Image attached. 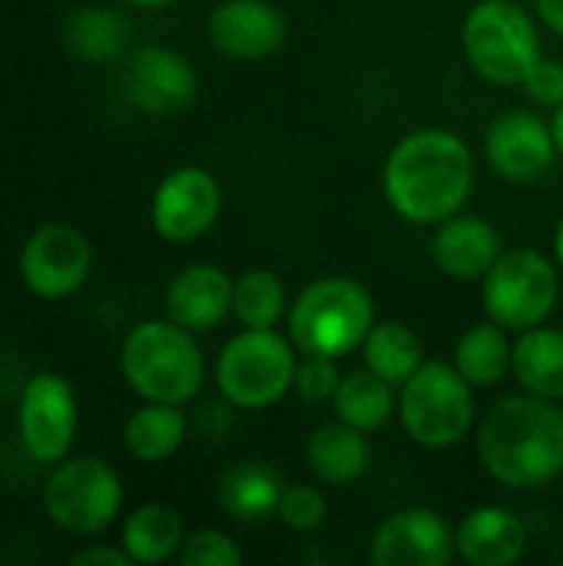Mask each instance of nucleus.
<instances>
[{
	"mask_svg": "<svg viewBox=\"0 0 563 566\" xmlns=\"http://www.w3.org/2000/svg\"><path fill=\"white\" fill-rule=\"evenodd\" d=\"M475 186V156L451 129H415L398 139L382 169L388 206L415 222L438 226L458 216Z\"/></svg>",
	"mask_w": 563,
	"mask_h": 566,
	"instance_id": "nucleus-1",
	"label": "nucleus"
},
{
	"mask_svg": "<svg viewBox=\"0 0 563 566\" xmlns=\"http://www.w3.org/2000/svg\"><path fill=\"white\" fill-rule=\"evenodd\" d=\"M484 471L514 491H538L563 474V408L538 395L494 401L478 424Z\"/></svg>",
	"mask_w": 563,
	"mask_h": 566,
	"instance_id": "nucleus-2",
	"label": "nucleus"
},
{
	"mask_svg": "<svg viewBox=\"0 0 563 566\" xmlns=\"http://www.w3.org/2000/svg\"><path fill=\"white\" fill-rule=\"evenodd\" d=\"M285 325L299 355L345 358L358 352L372 332L375 298L362 282L348 275H325L295 295Z\"/></svg>",
	"mask_w": 563,
	"mask_h": 566,
	"instance_id": "nucleus-3",
	"label": "nucleus"
},
{
	"mask_svg": "<svg viewBox=\"0 0 563 566\" xmlns=\"http://www.w3.org/2000/svg\"><path fill=\"white\" fill-rule=\"evenodd\" d=\"M119 368L126 385L143 401L159 405L192 401L206 378V361L192 332L173 318L136 325L123 342Z\"/></svg>",
	"mask_w": 563,
	"mask_h": 566,
	"instance_id": "nucleus-4",
	"label": "nucleus"
},
{
	"mask_svg": "<svg viewBox=\"0 0 563 566\" xmlns=\"http://www.w3.org/2000/svg\"><path fill=\"white\" fill-rule=\"evenodd\" d=\"M471 70L494 86H521L541 63V33L518 0H478L461 27Z\"/></svg>",
	"mask_w": 563,
	"mask_h": 566,
	"instance_id": "nucleus-5",
	"label": "nucleus"
},
{
	"mask_svg": "<svg viewBox=\"0 0 563 566\" xmlns=\"http://www.w3.org/2000/svg\"><path fill=\"white\" fill-rule=\"evenodd\" d=\"M398 415L415 444L428 451L455 448L475 428V385L455 361H425L402 385Z\"/></svg>",
	"mask_w": 563,
	"mask_h": 566,
	"instance_id": "nucleus-6",
	"label": "nucleus"
},
{
	"mask_svg": "<svg viewBox=\"0 0 563 566\" xmlns=\"http://www.w3.org/2000/svg\"><path fill=\"white\" fill-rule=\"evenodd\" d=\"M299 348L275 328H246L226 342L216 361V385L232 408L262 411L279 405L295 388Z\"/></svg>",
	"mask_w": 563,
	"mask_h": 566,
	"instance_id": "nucleus-7",
	"label": "nucleus"
},
{
	"mask_svg": "<svg viewBox=\"0 0 563 566\" xmlns=\"http://www.w3.org/2000/svg\"><path fill=\"white\" fill-rule=\"evenodd\" d=\"M481 295L488 318L521 335L551 318L561 298V275L544 252L508 249L481 279Z\"/></svg>",
	"mask_w": 563,
	"mask_h": 566,
	"instance_id": "nucleus-8",
	"label": "nucleus"
},
{
	"mask_svg": "<svg viewBox=\"0 0 563 566\" xmlns=\"http://www.w3.org/2000/svg\"><path fill=\"white\" fill-rule=\"evenodd\" d=\"M43 507L60 531L90 537L116 521L123 507V484L106 461H60L43 488Z\"/></svg>",
	"mask_w": 563,
	"mask_h": 566,
	"instance_id": "nucleus-9",
	"label": "nucleus"
},
{
	"mask_svg": "<svg viewBox=\"0 0 563 566\" xmlns=\"http://www.w3.org/2000/svg\"><path fill=\"white\" fill-rule=\"evenodd\" d=\"M20 441L40 464L66 461L76 438V395L63 375H33L20 395Z\"/></svg>",
	"mask_w": 563,
	"mask_h": 566,
	"instance_id": "nucleus-10",
	"label": "nucleus"
},
{
	"mask_svg": "<svg viewBox=\"0 0 563 566\" xmlns=\"http://www.w3.org/2000/svg\"><path fill=\"white\" fill-rule=\"evenodd\" d=\"M93 249L86 235L66 222L40 226L23 252H20V275L27 289L40 298H66L90 279Z\"/></svg>",
	"mask_w": 563,
	"mask_h": 566,
	"instance_id": "nucleus-11",
	"label": "nucleus"
},
{
	"mask_svg": "<svg viewBox=\"0 0 563 566\" xmlns=\"http://www.w3.org/2000/svg\"><path fill=\"white\" fill-rule=\"evenodd\" d=\"M222 212V189L219 179L202 166H179L173 169L149 206L153 229L166 242H192L206 235Z\"/></svg>",
	"mask_w": 563,
	"mask_h": 566,
	"instance_id": "nucleus-12",
	"label": "nucleus"
},
{
	"mask_svg": "<svg viewBox=\"0 0 563 566\" xmlns=\"http://www.w3.org/2000/svg\"><path fill=\"white\" fill-rule=\"evenodd\" d=\"M199 93L192 63L166 46H139L123 66V96L153 116H173L186 109Z\"/></svg>",
	"mask_w": 563,
	"mask_h": 566,
	"instance_id": "nucleus-13",
	"label": "nucleus"
},
{
	"mask_svg": "<svg viewBox=\"0 0 563 566\" xmlns=\"http://www.w3.org/2000/svg\"><path fill=\"white\" fill-rule=\"evenodd\" d=\"M484 156L501 179L534 182L557 159L554 129L531 109H508L488 126Z\"/></svg>",
	"mask_w": 563,
	"mask_h": 566,
	"instance_id": "nucleus-14",
	"label": "nucleus"
},
{
	"mask_svg": "<svg viewBox=\"0 0 563 566\" xmlns=\"http://www.w3.org/2000/svg\"><path fill=\"white\" fill-rule=\"evenodd\" d=\"M455 554V531L428 507H405L392 514L382 521L368 547V560L375 566H448Z\"/></svg>",
	"mask_w": 563,
	"mask_h": 566,
	"instance_id": "nucleus-15",
	"label": "nucleus"
},
{
	"mask_svg": "<svg viewBox=\"0 0 563 566\" xmlns=\"http://www.w3.org/2000/svg\"><path fill=\"white\" fill-rule=\"evenodd\" d=\"M209 43L232 60H265L289 36L285 13L269 0H222L206 20Z\"/></svg>",
	"mask_w": 563,
	"mask_h": 566,
	"instance_id": "nucleus-16",
	"label": "nucleus"
},
{
	"mask_svg": "<svg viewBox=\"0 0 563 566\" xmlns=\"http://www.w3.org/2000/svg\"><path fill=\"white\" fill-rule=\"evenodd\" d=\"M504 245L498 229L481 216H451L438 222V232L431 239L435 265L451 275L455 282H481L491 265L501 259Z\"/></svg>",
	"mask_w": 563,
	"mask_h": 566,
	"instance_id": "nucleus-17",
	"label": "nucleus"
},
{
	"mask_svg": "<svg viewBox=\"0 0 563 566\" xmlns=\"http://www.w3.org/2000/svg\"><path fill=\"white\" fill-rule=\"evenodd\" d=\"M232 279L209 262L186 265L166 289V318L196 332H212L232 312Z\"/></svg>",
	"mask_w": 563,
	"mask_h": 566,
	"instance_id": "nucleus-18",
	"label": "nucleus"
},
{
	"mask_svg": "<svg viewBox=\"0 0 563 566\" xmlns=\"http://www.w3.org/2000/svg\"><path fill=\"white\" fill-rule=\"evenodd\" d=\"M455 544L465 564L511 566L528 551V527L514 511L501 504H484L461 517L455 531Z\"/></svg>",
	"mask_w": 563,
	"mask_h": 566,
	"instance_id": "nucleus-19",
	"label": "nucleus"
},
{
	"mask_svg": "<svg viewBox=\"0 0 563 566\" xmlns=\"http://www.w3.org/2000/svg\"><path fill=\"white\" fill-rule=\"evenodd\" d=\"M305 461H309V471L322 484L345 488L368 471L372 444H368L365 431L335 418L332 424H322L312 431V438L305 444Z\"/></svg>",
	"mask_w": 563,
	"mask_h": 566,
	"instance_id": "nucleus-20",
	"label": "nucleus"
},
{
	"mask_svg": "<svg viewBox=\"0 0 563 566\" xmlns=\"http://www.w3.org/2000/svg\"><path fill=\"white\" fill-rule=\"evenodd\" d=\"M511 375L518 378L521 391L563 401V332L534 325L518 335L514 342V365Z\"/></svg>",
	"mask_w": 563,
	"mask_h": 566,
	"instance_id": "nucleus-21",
	"label": "nucleus"
},
{
	"mask_svg": "<svg viewBox=\"0 0 563 566\" xmlns=\"http://www.w3.org/2000/svg\"><path fill=\"white\" fill-rule=\"evenodd\" d=\"M282 491H285V484L269 464L246 461V464H236V468H229L222 474V481H219V507L236 521L259 524V521L275 517Z\"/></svg>",
	"mask_w": 563,
	"mask_h": 566,
	"instance_id": "nucleus-22",
	"label": "nucleus"
},
{
	"mask_svg": "<svg viewBox=\"0 0 563 566\" xmlns=\"http://www.w3.org/2000/svg\"><path fill=\"white\" fill-rule=\"evenodd\" d=\"M332 411L338 421L372 434V431L385 428L388 418L398 411V388L362 365V368L342 375L338 391L332 398Z\"/></svg>",
	"mask_w": 563,
	"mask_h": 566,
	"instance_id": "nucleus-23",
	"label": "nucleus"
},
{
	"mask_svg": "<svg viewBox=\"0 0 563 566\" xmlns=\"http://www.w3.org/2000/svg\"><path fill=\"white\" fill-rule=\"evenodd\" d=\"M511 332L501 328L498 322H481L471 325L458 345H455V368L475 385V388H494L504 381V375L514 365V342L508 338Z\"/></svg>",
	"mask_w": 563,
	"mask_h": 566,
	"instance_id": "nucleus-24",
	"label": "nucleus"
},
{
	"mask_svg": "<svg viewBox=\"0 0 563 566\" xmlns=\"http://www.w3.org/2000/svg\"><path fill=\"white\" fill-rule=\"evenodd\" d=\"M186 441V415L179 405H159L146 401V408L133 411L123 428L126 451L143 464H163L169 461Z\"/></svg>",
	"mask_w": 563,
	"mask_h": 566,
	"instance_id": "nucleus-25",
	"label": "nucleus"
},
{
	"mask_svg": "<svg viewBox=\"0 0 563 566\" xmlns=\"http://www.w3.org/2000/svg\"><path fill=\"white\" fill-rule=\"evenodd\" d=\"M186 541L183 517L166 504H143L123 521V551L133 564H166Z\"/></svg>",
	"mask_w": 563,
	"mask_h": 566,
	"instance_id": "nucleus-26",
	"label": "nucleus"
},
{
	"mask_svg": "<svg viewBox=\"0 0 563 566\" xmlns=\"http://www.w3.org/2000/svg\"><path fill=\"white\" fill-rule=\"evenodd\" d=\"M63 40H66L70 53H76L80 60L106 63V60H116L126 50L129 23L116 10H110V7L83 3V7L66 13Z\"/></svg>",
	"mask_w": 563,
	"mask_h": 566,
	"instance_id": "nucleus-27",
	"label": "nucleus"
},
{
	"mask_svg": "<svg viewBox=\"0 0 563 566\" xmlns=\"http://www.w3.org/2000/svg\"><path fill=\"white\" fill-rule=\"evenodd\" d=\"M358 352H362V365L378 378L392 381L395 388H402L425 365L421 338L402 322H375Z\"/></svg>",
	"mask_w": 563,
	"mask_h": 566,
	"instance_id": "nucleus-28",
	"label": "nucleus"
},
{
	"mask_svg": "<svg viewBox=\"0 0 563 566\" xmlns=\"http://www.w3.org/2000/svg\"><path fill=\"white\" fill-rule=\"evenodd\" d=\"M232 315L242 328H275L289 315V295L275 272L249 269L232 285Z\"/></svg>",
	"mask_w": 563,
	"mask_h": 566,
	"instance_id": "nucleus-29",
	"label": "nucleus"
},
{
	"mask_svg": "<svg viewBox=\"0 0 563 566\" xmlns=\"http://www.w3.org/2000/svg\"><path fill=\"white\" fill-rule=\"evenodd\" d=\"M275 517L295 531V534H309V531H319L329 517V501L319 488L312 484H295V488H285L282 491V501H279V511Z\"/></svg>",
	"mask_w": 563,
	"mask_h": 566,
	"instance_id": "nucleus-30",
	"label": "nucleus"
},
{
	"mask_svg": "<svg viewBox=\"0 0 563 566\" xmlns=\"http://www.w3.org/2000/svg\"><path fill=\"white\" fill-rule=\"evenodd\" d=\"M183 566H239L242 564V547L216 527H202L189 534L176 554Z\"/></svg>",
	"mask_w": 563,
	"mask_h": 566,
	"instance_id": "nucleus-31",
	"label": "nucleus"
},
{
	"mask_svg": "<svg viewBox=\"0 0 563 566\" xmlns=\"http://www.w3.org/2000/svg\"><path fill=\"white\" fill-rule=\"evenodd\" d=\"M342 371H338V358H325V355H302L299 358V371H295V391L305 405H332L335 391H338Z\"/></svg>",
	"mask_w": 563,
	"mask_h": 566,
	"instance_id": "nucleus-32",
	"label": "nucleus"
},
{
	"mask_svg": "<svg viewBox=\"0 0 563 566\" xmlns=\"http://www.w3.org/2000/svg\"><path fill=\"white\" fill-rule=\"evenodd\" d=\"M528 99L534 106H544V109H557L563 103V63L557 60H544L528 73V80L521 83Z\"/></svg>",
	"mask_w": 563,
	"mask_h": 566,
	"instance_id": "nucleus-33",
	"label": "nucleus"
},
{
	"mask_svg": "<svg viewBox=\"0 0 563 566\" xmlns=\"http://www.w3.org/2000/svg\"><path fill=\"white\" fill-rule=\"evenodd\" d=\"M70 564L73 566H90V564H100V566H129L133 564V557L119 547H90V551H80V554H73L70 557Z\"/></svg>",
	"mask_w": 563,
	"mask_h": 566,
	"instance_id": "nucleus-34",
	"label": "nucleus"
},
{
	"mask_svg": "<svg viewBox=\"0 0 563 566\" xmlns=\"http://www.w3.org/2000/svg\"><path fill=\"white\" fill-rule=\"evenodd\" d=\"M534 7H538V17H541L557 36H563V0H534Z\"/></svg>",
	"mask_w": 563,
	"mask_h": 566,
	"instance_id": "nucleus-35",
	"label": "nucleus"
},
{
	"mask_svg": "<svg viewBox=\"0 0 563 566\" xmlns=\"http://www.w3.org/2000/svg\"><path fill=\"white\" fill-rule=\"evenodd\" d=\"M551 129H554V143H557V153L563 156V103L554 109L551 116Z\"/></svg>",
	"mask_w": 563,
	"mask_h": 566,
	"instance_id": "nucleus-36",
	"label": "nucleus"
},
{
	"mask_svg": "<svg viewBox=\"0 0 563 566\" xmlns=\"http://www.w3.org/2000/svg\"><path fill=\"white\" fill-rule=\"evenodd\" d=\"M554 255H557V262L563 265V216L561 222H557V232H554Z\"/></svg>",
	"mask_w": 563,
	"mask_h": 566,
	"instance_id": "nucleus-37",
	"label": "nucleus"
},
{
	"mask_svg": "<svg viewBox=\"0 0 563 566\" xmlns=\"http://www.w3.org/2000/svg\"><path fill=\"white\" fill-rule=\"evenodd\" d=\"M126 3H133V7H169L176 0H126Z\"/></svg>",
	"mask_w": 563,
	"mask_h": 566,
	"instance_id": "nucleus-38",
	"label": "nucleus"
}]
</instances>
